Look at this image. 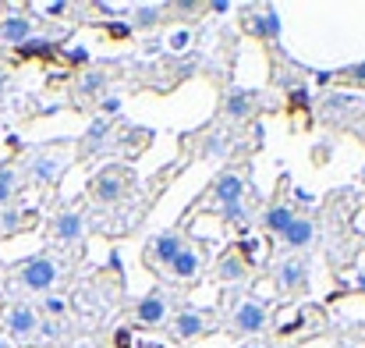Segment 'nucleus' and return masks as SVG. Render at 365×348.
Wrapping results in <instances>:
<instances>
[{
	"instance_id": "nucleus-41",
	"label": "nucleus",
	"mask_w": 365,
	"mask_h": 348,
	"mask_svg": "<svg viewBox=\"0 0 365 348\" xmlns=\"http://www.w3.org/2000/svg\"><path fill=\"white\" fill-rule=\"evenodd\" d=\"M359 182H362V185H365V164H362V171H359Z\"/></svg>"
},
{
	"instance_id": "nucleus-18",
	"label": "nucleus",
	"mask_w": 365,
	"mask_h": 348,
	"mask_svg": "<svg viewBox=\"0 0 365 348\" xmlns=\"http://www.w3.org/2000/svg\"><path fill=\"white\" fill-rule=\"evenodd\" d=\"M163 21V7L160 4H138V7H131V32L138 29V32H145V29H156Z\"/></svg>"
},
{
	"instance_id": "nucleus-4",
	"label": "nucleus",
	"mask_w": 365,
	"mask_h": 348,
	"mask_svg": "<svg viewBox=\"0 0 365 348\" xmlns=\"http://www.w3.org/2000/svg\"><path fill=\"white\" fill-rule=\"evenodd\" d=\"M4 324H7V334H11L14 342H32V334H39V317H36V309L25 306V302L11 306L7 317H4Z\"/></svg>"
},
{
	"instance_id": "nucleus-36",
	"label": "nucleus",
	"mask_w": 365,
	"mask_h": 348,
	"mask_svg": "<svg viewBox=\"0 0 365 348\" xmlns=\"http://www.w3.org/2000/svg\"><path fill=\"white\" fill-rule=\"evenodd\" d=\"M18 221H21V217H18L14 210H11V214H4V232H7V234H11V232H18V228H21Z\"/></svg>"
},
{
	"instance_id": "nucleus-13",
	"label": "nucleus",
	"mask_w": 365,
	"mask_h": 348,
	"mask_svg": "<svg viewBox=\"0 0 365 348\" xmlns=\"http://www.w3.org/2000/svg\"><path fill=\"white\" fill-rule=\"evenodd\" d=\"M64 167H68V160L61 153H39L32 160V178L39 185H57V178L64 174Z\"/></svg>"
},
{
	"instance_id": "nucleus-9",
	"label": "nucleus",
	"mask_w": 365,
	"mask_h": 348,
	"mask_svg": "<svg viewBox=\"0 0 365 348\" xmlns=\"http://www.w3.org/2000/svg\"><path fill=\"white\" fill-rule=\"evenodd\" d=\"M170 331H174L178 342H192V338H202V334L210 331V320H206L199 309H181V313L174 317Z\"/></svg>"
},
{
	"instance_id": "nucleus-35",
	"label": "nucleus",
	"mask_w": 365,
	"mask_h": 348,
	"mask_svg": "<svg viewBox=\"0 0 365 348\" xmlns=\"http://www.w3.org/2000/svg\"><path fill=\"white\" fill-rule=\"evenodd\" d=\"M351 232H355V234H365V207H359V210L351 214Z\"/></svg>"
},
{
	"instance_id": "nucleus-38",
	"label": "nucleus",
	"mask_w": 365,
	"mask_h": 348,
	"mask_svg": "<svg viewBox=\"0 0 365 348\" xmlns=\"http://www.w3.org/2000/svg\"><path fill=\"white\" fill-rule=\"evenodd\" d=\"M210 7H213L217 14H227V11H231V4H227V0H217V4H210Z\"/></svg>"
},
{
	"instance_id": "nucleus-12",
	"label": "nucleus",
	"mask_w": 365,
	"mask_h": 348,
	"mask_svg": "<svg viewBox=\"0 0 365 348\" xmlns=\"http://www.w3.org/2000/svg\"><path fill=\"white\" fill-rule=\"evenodd\" d=\"M167 313H170V302H167V295H160V292H153V295H145L142 302H135V320L145 324V327L163 324Z\"/></svg>"
},
{
	"instance_id": "nucleus-34",
	"label": "nucleus",
	"mask_w": 365,
	"mask_h": 348,
	"mask_svg": "<svg viewBox=\"0 0 365 348\" xmlns=\"http://www.w3.org/2000/svg\"><path fill=\"white\" fill-rule=\"evenodd\" d=\"M43 11H46L50 18H61V14H68V4H64V0H53V4H43Z\"/></svg>"
},
{
	"instance_id": "nucleus-6",
	"label": "nucleus",
	"mask_w": 365,
	"mask_h": 348,
	"mask_svg": "<svg viewBox=\"0 0 365 348\" xmlns=\"http://www.w3.org/2000/svg\"><path fill=\"white\" fill-rule=\"evenodd\" d=\"M280 14L273 11V7H262L259 14H245V32H252L255 39H269V43H277L280 39Z\"/></svg>"
},
{
	"instance_id": "nucleus-27",
	"label": "nucleus",
	"mask_w": 365,
	"mask_h": 348,
	"mask_svg": "<svg viewBox=\"0 0 365 348\" xmlns=\"http://www.w3.org/2000/svg\"><path fill=\"white\" fill-rule=\"evenodd\" d=\"M43 313H46L50 320H61V317L68 313V299H61V295H46V299H43Z\"/></svg>"
},
{
	"instance_id": "nucleus-30",
	"label": "nucleus",
	"mask_w": 365,
	"mask_h": 348,
	"mask_svg": "<svg viewBox=\"0 0 365 348\" xmlns=\"http://www.w3.org/2000/svg\"><path fill=\"white\" fill-rule=\"evenodd\" d=\"M188 43H192V32H188V29H178V32L170 36V50H185Z\"/></svg>"
},
{
	"instance_id": "nucleus-37",
	"label": "nucleus",
	"mask_w": 365,
	"mask_h": 348,
	"mask_svg": "<svg viewBox=\"0 0 365 348\" xmlns=\"http://www.w3.org/2000/svg\"><path fill=\"white\" fill-rule=\"evenodd\" d=\"M174 7H178V11H199V4H195V0H178Z\"/></svg>"
},
{
	"instance_id": "nucleus-16",
	"label": "nucleus",
	"mask_w": 365,
	"mask_h": 348,
	"mask_svg": "<svg viewBox=\"0 0 365 348\" xmlns=\"http://www.w3.org/2000/svg\"><path fill=\"white\" fill-rule=\"evenodd\" d=\"M365 111V96L359 93H330L327 100H323V114L327 117H341V114H351V111Z\"/></svg>"
},
{
	"instance_id": "nucleus-11",
	"label": "nucleus",
	"mask_w": 365,
	"mask_h": 348,
	"mask_svg": "<svg viewBox=\"0 0 365 348\" xmlns=\"http://www.w3.org/2000/svg\"><path fill=\"white\" fill-rule=\"evenodd\" d=\"M53 238L64 242V245H78L86 238V217L75 214V210H64L53 217Z\"/></svg>"
},
{
	"instance_id": "nucleus-19",
	"label": "nucleus",
	"mask_w": 365,
	"mask_h": 348,
	"mask_svg": "<svg viewBox=\"0 0 365 348\" xmlns=\"http://www.w3.org/2000/svg\"><path fill=\"white\" fill-rule=\"evenodd\" d=\"M57 50H61V43H57V39H39V36H32V39H25L21 46H14L18 61H32V57H53Z\"/></svg>"
},
{
	"instance_id": "nucleus-26",
	"label": "nucleus",
	"mask_w": 365,
	"mask_h": 348,
	"mask_svg": "<svg viewBox=\"0 0 365 348\" xmlns=\"http://www.w3.org/2000/svg\"><path fill=\"white\" fill-rule=\"evenodd\" d=\"M11 196H14V167L0 164V207H7Z\"/></svg>"
},
{
	"instance_id": "nucleus-17",
	"label": "nucleus",
	"mask_w": 365,
	"mask_h": 348,
	"mask_svg": "<svg viewBox=\"0 0 365 348\" xmlns=\"http://www.w3.org/2000/svg\"><path fill=\"white\" fill-rule=\"evenodd\" d=\"M255 104H259V96L252 89H235L227 96V104H224V114L231 117V121H245V117L255 111Z\"/></svg>"
},
{
	"instance_id": "nucleus-43",
	"label": "nucleus",
	"mask_w": 365,
	"mask_h": 348,
	"mask_svg": "<svg viewBox=\"0 0 365 348\" xmlns=\"http://www.w3.org/2000/svg\"><path fill=\"white\" fill-rule=\"evenodd\" d=\"M0 348H7V345H4V338H0Z\"/></svg>"
},
{
	"instance_id": "nucleus-2",
	"label": "nucleus",
	"mask_w": 365,
	"mask_h": 348,
	"mask_svg": "<svg viewBox=\"0 0 365 348\" xmlns=\"http://www.w3.org/2000/svg\"><path fill=\"white\" fill-rule=\"evenodd\" d=\"M89 192H93V199H96V203L114 207V203H121L124 192H128V174H124L121 167H107V171H100V174L93 178Z\"/></svg>"
},
{
	"instance_id": "nucleus-1",
	"label": "nucleus",
	"mask_w": 365,
	"mask_h": 348,
	"mask_svg": "<svg viewBox=\"0 0 365 348\" xmlns=\"http://www.w3.org/2000/svg\"><path fill=\"white\" fill-rule=\"evenodd\" d=\"M61 281V267L50 259V256H36V259H29V263H21L18 267V284L25 288V292H50L53 284Z\"/></svg>"
},
{
	"instance_id": "nucleus-44",
	"label": "nucleus",
	"mask_w": 365,
	"mask_h": 348,
	"mask_svg": "<svg viewBox=\"0 0 365 348\" xmlns=\"http://www.w3.org/2000/svg\"><path fill=\"white\" fill-rule=\"evenodd\" d=\"M362 142H365V128H362Z\"/></svg>"
},
{
	"instance_id": "nucleus-25",
	"label": "nucleus",
	"mask_w": 365,
	"mask_h": 348,
	"mask_svg": "<svg viewBox=\"0 0 365 348\" xmlns=\"http://www.w3.org/2000/svg\"><path fill=\"white\" fill-rule=\"evenodd\" d=\"M86 135H89L86 149H96V146H100V142H103V139L110 135V121H107V117H96V121L89 124V131H86Z\"/></svg>"
},
{
	"instance_id": "nucleus-42",
	"label": "nucleus",
	"mask_w": 365,
	"mask_h": 348,
	"mask_svg": "<svg viewBox=\"0 0 365 348\" xmlns=\"http://www.w3.org/2000/svg\"><path fill=\"white\" fill-rule=\"evenodd\" d=\"M242 348H262V345H255V342H252V345H242Z\"/></svg>"
},
{
	"instance_id": "nucleus-14",
	"label": "nucleus",
	"mask_w": 365,
	"mask_h": 348,
	"mask_svg": "<svg viewBox=\"0 0 365 348\" xmlns=\"http://www.w3.org/2000/svg\"><path fill=\"white\" fill-rule=\"evenodd\" d=\"M32 32H36V25H32V18H25V14H7V18H0V39H4L7 46H21L25 39H32Z\"/></svg>"
},
{
	"instance_id": "nucleus-3",
	"label": "nucleus",
	"mask_w": 365,
	"mask_h": 348,
	"mask_svg": "<svg viewBox=\"0 0 365 348\" xmlns=\"http://www.w3.org/2000/svg\"><path fill=\"white\" fill-rule=\"evenodd\" d=\"M269 324V313H266V302H255V299H242L235 306V317H231V327L238 334H262Z\"/></svg>"
},
{
	"instance_id": "nucleus-40",
	"label": "nucleus",
	"mask_w": 365,
	"mask_h": 348,
	"mask_svg": "<svg viewBox=\"0 0 365 348\" xmlns=\"http://www.w3.org/2000/svg\"><path fill=\"white\" fill-rule=\"evenodd\" d=\"M4 89H7V75L0 71V96H4Z\"/></svg>"
},
{
	"instance_id": "nucleus-8",
	"label": "nucleus",
	"mask_w": 365,
	"mask_h": 348,
	"mask_svg": "<svg viewBox=\"0 0 365 348\" xmlns=\"http://www.w3.org/2000/svg\"><path fill=\"white\" fill-rule=\"evenodd\" d=\"M213 203H217V210L231 207V203H245V178L238 171H224L213 182Z\"/></svg>"
},
{
	"instance_id": "nucleus-20",
	"label": "nucleus",
	"mask_w": 365,
	"mask_h": 348,
	"mask_svg": "<svg viewBox=\"0 0 365 348\" xmlns=\"http://www.w3.org/2000/svg\"><path fill=\"white\" fill-rule=\"evenodd\" d=\"M294 217H298V214H294V210H291L287 203H273V207L266 210L262 224H266V232H269V234H277V238H280V234H284V228H287V224H291Z\"/></svg>"
},
{
	"instance_id": "nucleus-39",
	"label": "nucleus",
	"mask_w": 365,
	"mask_h": 348,
	"mask_svg": "<svg viewBox=\"0 0 365 348\" xmlns=\"http://www.w3.org/2000/svg\"><path fill=\"white\" fill-rule=\"evenodd\" d=\"M39 331H43V334H46V338H57V324H50V320H46V324H43V327H39Z\"/></svg>"
},
{
	"instance_id": "nucleus-7",
	"label": "nucleus",
	"mask_w": 365,
	"mask_h": 348,
	"mask_svg": "<svg viewBox=\"0 0 365 348\" xmlns=\"http://www.w3.org/2000/svg\"><path fill=\"white\" fill-rule=\"evenodd\" d=\"M170 277L174 281H181V284H188V281H195L199 277V270H202V252L195 249V245H181V252L170 259Z\"/></svg>"
},
{
	"instance_id": "nucleus-23",
	"label": "nucleus",
	"mask_w": 365,
	"mask_h": 348,
	"mask_svg": "<svg viewBox=\"0 0 365 348\" xmlns=\"http://www.w3.org/2000/svg\"><path fill=\"white\" fill-rule=\"evenodd\" d=\"M238 259H242L245 267H255V263H262V259H266V252H262V242H259V238H245V242H238Z\"/></svg>"
},
{
	"instance_id": "nucleus-21",
	"label": "nucleus",
	"mask_w": 365,
	"mask_h": 348,
	"mask_svg": "<svg viewBox=\"0 0 365 348\" xmlns=\"http://www.w3.org/2000/svg\"><path fill=\"white\" fill-rule=\"evenodd\" d=\"M245 274H248V267H245L242 259H238V252H231V256H224V259L217 263V281H227V284H235V281H242Z\"/></svg>"
},
{
	"instance_id": "nucleus-29",
	"label": "nucleus",
	"mask_w": 365,
	"mask_h": 348,
	"mask_svg": "<svg viewBox=\"0 0 365 348\" xmlns=\"http://www.w3.org/2000/svg\"><path fill=\"white\" fill-rule=\"evenodd\" d=\"M220 221H224V224H242V221H245V203L220 207Z\"/></svg>"
},
{
	"instance_id": "nucleus-31",
	"label": "nucleus",
	"mask_w": 365,
	"mask_h": 348,
	"mask_svg": "<svg viewBox=\"0 0 365 348\" xmlns=\"http://www.w3.org/2000/svg\"><path fill=\"white\" fill-rule=\"evenodd\" d=\"M64 57H68L71 64H89V50H86V46H71V50H64Z\"/></svg>"
},
{
	"instance_id": "nucleus-24",
	"label": "nucleus",
	"mask_w": 365,
	"mask_h": 348,
	"mask_svg": "<svg viewBox=\"0 0 365 348\" xmlns=\"http://www.w3.org/2000/svg\"><path fill=\"white\" fill-rule=\"evenodd\" d=\"M103 86H107V71H89V75H82L78 93H82V96H96Z\"/></svg>"
},
{
	"instance_id": "nucleus-33",
	"label": "nucleus",
	"mask_w": 365,
	"mask_h": 348,
	"mask_svg": "<svg viewBox=\"0 0 365 348\" xmlns=\"http://www.w3.org/2000/svg\"><path fill=\"white\" fill-rule=\"evenodd\" d=\"M107 36L124 39V36H131V25H128V21H114V25H107Z\"/></svg>"
},
{
	"instance_id": "nucleus-32",
	"label": "nucleus",
	"mask_w": 365,
	"mask_h": 348,
	"mask_svg": "<svg viewBox=\"0 0 365 348\" xmlns=\"http://www.w3.org/2000/svg\"><path fill=\"white\" fill-rule=\"evenodd\" d=\"M100 107H103V117L110 121V117L121 111V100H118V96H103V100H100Z\"/></svg>"
},
{
	"instance_id": "nucleus-5",
	"label": "nucleus",
	"mask_w": 365,
	"mask_h": 348,
	"mask_svg": "<svg viewBox=\"0 0 365 348\" xmlns=\"http://www.w3.org/2000/svg\"><path fill=\"white\" fill-rule=\"evenodd\" d=\"M273 284H277L280 292H302V288H309V263H305V256H287V259H280Z\"/></svg>"
},
{
	"instance_id": "nucleus-10",
	"label": "nucleus",
	"mask_w": 365,
	"mask_h": 348,
	"mask_svg": "<svg viewBox=\"0 0 365 348\" xmlns=\"http://www.w3.org/2000/svg\"><path fill=\"white\" fill-rule=\"evenodd\" d=\"M181 245H185V242H181L178 232H163L149 242V252H145V256H149L153 267H170V259L181 252Z\"/></svg>"
},
{
	"instance_id": "nucleus-28",
	"label": "nucleus",
	"mask_w": 365,
	"mask_h": 348,
	"mask_svg": "<svg viewBox=\"0 0 365 348\" xmlns=\"http://www.w3.org/2000/svg\"><path fill=\"white\" fill-rule=\"evenodd\" d=\"M337 79H341V82H348V86H359V89H365V61H362V64H351V68H344Z\"/></svg>"
},
{
	"instance_id": "nucleus-22",
	"label": "nucleus",
	"mask_w": 365,
	"mask_h": 348,
	"mask_svg": "<svg viewBox=\"0 0 365 348\" xmlns=\"http://www.w3.org/2000/svg\"><path fill=\"white\" fill-rule=\"evenodd\" d=\"M231 142H235V139H231L227 131H210L206 142H202V156H206V160L227 156V153H231Z\"/></svg>"
},
{
	"instance_id": "nucleus-15",
	"label": "nucleus",
	"mask_w": 365,
	"mask_h": 348,
	"mask_svg": "<svg viewBox=\"0 0 365 348\" xmlns=\"http://www.w3.org/2000/svg\"><path fill=\"white\" fill-rule=\"evenodd\" d=\"M312 238H316V221H309V217H294V221L284 228V234H280V242H284L287 249H309Z\"/></svg>"
}]
</instances>
